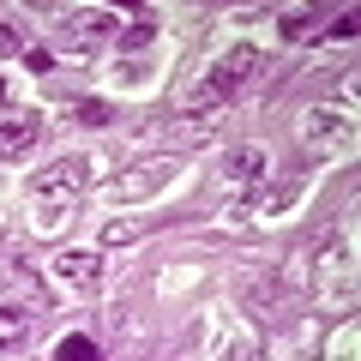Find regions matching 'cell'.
Masks as SVG:
<instances>
[{
  "mask_svg": "<svg viewBox=\"0 0 361 361\" xmlns=\"http://www.w3.org/2000/svg\"><path fill=\"white\" fill-rule=\"evenodd\" d=\"M259 66H265V54H259L253 42H235L229 54H217V61H211V73L199 78V90L187 97V121H199V133H211V115L229 103V97L259 73Z\"/></svg>",
  "mask_w": 361,
  "mask_h": 361,
  "instance_id": "2",
  "label": "cell"
},
{
  "mask_svg": "<svg viewBox=\"0 0 361 361\" xmlns=\"http://www.w3.org/2000/svg\"><path fill=\"white\" fill-rule=\"evenodd\" d=\"M85 187H90V163L85 157H61L49 175L30 180V223H37L42 235L66 229V217H73V205L85 199Z\"/></svg>",
  "mask_w": 361,
  "mask_h": 361,
  "instance_id": "1",
  "label": "cell"
},
{
  "mask_svg": "<svg viewBox=\"0 0 361 361\" xmlns=\"http://www.w3.org/2000/svg\"><path fill=\"white\" fill-rule=\"evenodd\" d=\"M73 121H78V127H103L109 103H103V97H97V103H73Z\"/></svg>",
  "mask_w": 361,
  "mask_h": 361,
  "instance_id": "14",
  "label": "cell"
},
{
  "mask_svg": "<svg viewBox=\"0 0 361 361\" xmlns=\"http://www.w3.org/2000/svg\"><path fill=\"white\" fill-rule=\"evenodd\" d=\"M25 66H30V73H54V49H30Z\"/></svg>",
  "mask_w": 361,
  "mask_h": 361,
  "instance_id": "18",
  "label": "cell"
},
{
  "mask_svg": "<svg viewBox=\"0 0 361 361\" xmlns=\"http://www.w3.org/2000/svg\"><path fill=\"white\" fill-rule=\"evenodd\" d=\"M295 199H301V180H265V187H253V217H283Z\"/></svg>",
  "mask_w": 361,
  "mask_h": 361,
  "instance_id": "11",
  "label": "cell"
},
{
  "mask_svg": "<svg viewBox=\"0 0 361 361\" xmlns=\"http://www.w3.org/2000/svg\"><path fill=\"white\" fill-rule=\"evenodd\" d=\"M265 175H271L265 145H241V151H229V163H223V180H229V187H241V193L265 187Z\"/></svg>",
  "mask_w": 361,
  "mask_h": 361,
  "instance_id": "6",
  "label": "cell"
},
{
  "mask_svg": "<svg viewBox=\"0 0 361 361\" xmlns=\"http://www.w3.org/2000/svg\"><path fill=\"white\" fill-rule=\"evenodd\" d=\"M175 175H180L175 157H151V163H139V169H127V175L103 180V199H109V205H139V199H157Z\"/></svg>",
  "mask_w": 361,
  "mask_h": 361,
  "instance_id": "3",
  "label": "cell"
},
{
  "mask_svg": "<svg viewBox=\"0 0 361 361\" xmlns=\"http://www.w3.org/2000/svg\"><path fill=\"white\" fill-rule=\"evenodd\" d=\"M349 139H355V121H349V109L319 103V109H307V115H301V145H307L313 157H337Z\"/></svg>",
  "mask_w": 361,
  "mask_h": 361,
  "instance_id": "5",
  "label": "cell"
},
{
  "mask_svg": "<svg viewBox=\"0 0 361 361\" xmlns=\"http://www.w3.org/2000/svg\"><path fill=\"white\" fill-rule=\"evenodd\" d=\"M54 361H103V355H97V337L73 331V337H61V349H54Z\"/></svg>",
  "mask_w": 361,
  "mask_h": 361,
  "instance_id": "13",
  "label": "cell"
},
{
  "mask_svg": "<svg viewBox=\"0 0 361 361\" xmlns=\"http://www.w3.org/2000/svg\"><path fill=\"white\" fill-rule=\"evenodd\" d=\"M6 97H13V85H6V78H0V103H6Z\"/></svg>",
  "mask_w": 361,
  "mask_h": 361,
  "instance_id": "19",
  "label": "cell"
},
{
  "mask_svg": "<svg viewBox=\"0 0 361 361\" xmlns=\"http://www.w3.org/2000/svg\"><path fill=\"white\" fill-rule=\"evenodd\" d=\"M151 37H157V13H145V18H139V25H133V30H127L121 42H127V49H145Z\"/></svg>",
  "mask_w": 361,
  "mask_h": 361,
  "instance_id": "15",
  "label": "cell"
},
{
  "mask_svg": "<svg viewBox=\"0 0 361 361\" xmlns=\"http://www.w3.org/2000/svg\"><path fill=\"white\" fill-rule=\"evenodd\" d=\"M37 139H42V121L37 115H6V121H0V157H25Z\"/></svg>",
  "mask_w": 361,
  "mask_h": 361,
  "instance_id": "10",
  "label": "cell"
},
{
  "mask_svg": "<svg viewBox=\"0 0 361 361\" xmlns=\"http://www.w3.org/2000/svg\"><path fill=\"white\" fill-rule=\"evenodd\" d=\"M49 271L61 277L66 289H97L103 283V253H61Z\"/></svg>",
  "mask_w": 361,
  "mask_h": 361,
  "instance_id": "8",
  "label": "cell"
},
{
  "mask_svg": "<svg viewBox=\"0 0 361 361\" xmlns=\"http://www.w3.org/2000/svg\"><path fill=\"white\" fill-rule=\"evenodd\" d=\"M313 30V6H283V13H277V37L283 42H301Z\"/></svg>",
  "mask_w": 361,
  "mask_h": 361,
  "instance_id": "12",
  "label": "cell"
},
{
  "mask_svg": "<svg viewBox=\"0 0 361 361\" xmlns=\"http://www.w3.org/2000/svg\"><path fill=\"white\" fill-rule=\"evenodd\" d=\"M103 241H109V247H127V241H139V223H127V217H121V223H109V229H103Z\"/></svg>",
  "mask_w": 361,
  "mask_h": 361,
  "instance_id": "16",
  "label": "cell"
},
{
  "mask_svg": "<svg viewBox=\"0 0 361 361\" xmlns=\"http://www.w3.org/2000/svg\"><path fill=\"white\" fill-rule=\"evenodd\" d=\"M355 37V6H343V13H337V25L325 30V42H349Z\"/></svg>",
  "mask_w": 361,
  "mask_h": 361,
  "instance_id": "17",
  "label": "cell"
},
{
  "mask_svg": "<svg viewBox=\"0 0 361 361\" xmlns=\"http://www.w3.org/2000/svg\"><path fill=\"white\" fill-rule=\"evenodd\" d=\"M37 325V295H0V349Z\"/></svg>",
  "mask_w": 361,
  "mask_h": 361,
  "instance_id": "9",
  "label": "cell"
},
{
  "mask_svg": "<svg viewBox=\"0 0 361 361\" xmlns=\"http://www.w3.org/2000/svg\"><path fill=\"white\" fill-rule=\"evenodd\" d=\"M349 265H355L349 247H343V253H325V265H319V295L325 301H343V307L355 301V271H349Z\"/></svg>",
  "mask_w": 361,
  "mask_h": 361,
  "instance_id": "7",
  "label": "cell"
},
{
  "mask_svg": "<svg viewBox=\"0 0 361 361\" xmlns=\"http://www.w3.org/2000/svg\"><path fill=\"white\" fill-rule=\"evenodd\" d=\"M121 13H109V6H78V13H61V25H54V42H61L66 54H90L103 37H115Z\"/></svg>",
  "mask_w": 361,
  "mask_h": 361,
  "instance_id": "4",
  "label": "cell"
}]
</instances>
